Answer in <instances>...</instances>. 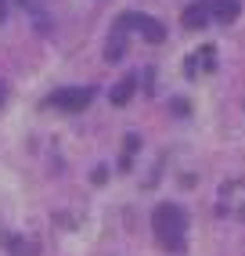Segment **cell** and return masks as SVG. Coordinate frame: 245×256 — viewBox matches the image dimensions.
Instances as JSON below:
<instances>
[{"label": "cell", "instance_id": "cell-1", "mask_svg": "<svg viewBox=\"0 0 245 256\" xmlns=\"http://www.w3.org/2000/svg\"><path fill=\"white\" fill-rule=\"evenodd\" d=\"M130 32H141L148 44H162V40H166V29H162L159 18H152V14H144V11H126V14H119L116 26H112V36H108V62H119V58H122Z\"/></svg>", "mask_w": 245, "mask_h": 256}, {"label": "cell", "instance_id": "cell-2", "mask_svg": "<svg viewBox=\"0 0 245 256\" xmlns=\"http://www.w3.org/2000/svg\"><path fill=\"white\" fill-rule=\"evenodd\" d=\"M152 228L155 238L166 252H184L188 246V213L177 206V202H159L152 213Z\"/></svg>", "mask_w": 245, "mask_h": 256}, {"label": "cell", "instance_id": "cell-3", "mask_svg": "<svg viewBox=\"0 0 245 256\" xmlns=\"http://www.w3.org/2000/svg\"><path fill=\"white\" fill-rule=\"evenodd\" d=\"M94 94H98L94 87H58L54 94L47 98V105L58 108V112H83L94 101Z\"/></svg>", "mask_w": 245, "mask_h": 256}, {"label": "cell", "instance_id": "cell-4", "mask_svg": "<svg viewBox=\"0 0 245 256\" xmlns=\"http://www.w3.org/2000/svg\"><path fill=\"white\" fill-rule=\"evenodd\" d=\"M184 29H206L209 22H213V14H209V0H198V4H191L184 14H180Z\"/></svg>", "mask_w": 245, "mask_h": 256}, {"label": "cell", "instance_id": "cell-5", "mask_svg": "<svg viewBox=\"0 0 245 256\" xmlns=\"http://www.w3.org/2000/svg\"><path fill=\"white\" fill-rule=\"evenodd\" d=\"M238 11H242V4L238 0H209V14H213L216 22H234L238 18Z\"/></svg>", "mask_w": 245, "mask_h": 256}, {"label": "cell", "instance_id": "cell-6", "mask_svg": "<svg viewBox=\"0 0 245 256\" xmlns=\"http://www.w3.org/2000/svg\"><path fill=\"white\" fill-rule=\"evenodd\" d=\"M0 246H4L11 256H32L36 252L32 242H26V238H18V234H8V231H0Z\"/></svg>", "mask_w": 245, "mask_h": 256}, {"label": "cell", "instance_id": "cell-7", "mask_svg": "<svg viewBox=\"0 0 245 256\" xmlns=\"http://www.w3.org/2000/svg\"><path fill=\"white\" fill-rule=\"evenodd\" d=\"M213 65H216V50H213V47H202L195 58H188V62H184V72H188V76H195L198 69H213Z\"/></svg>", "mask_w": 245, "mask_h": 256}, {"label": "cell", "instance_id": "cell-8", "mask_svg": "<svg viewBox=\"0 0 245 256\" xmlns=\"http://www.w3.org/2000/svg\"><path fill=\"white\" fill-rule=\"evenodd\" d=\"M134 90H137V80H134V76L119 80L116 87H112V105H119V108H122V105H126V101L134 98Z\"/></svg>", "mask_w": 245, "mask_h": 256}, {"label": "cell", "instance_id": "cell-9", "mask_svg": "<svg viewBox=\"0 0 245 256\" xmlns=\"http://www.w3.org/2000/svg\"><path fill=\"white\" fill-rule=\"evenodd\" d=\"M4 101H8V80L0 76V108H4Z\"/></svg>", "mask_w": 245, "mask_h": 256}]
</instances>
